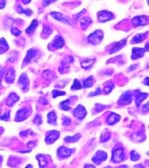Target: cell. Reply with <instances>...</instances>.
I'll use <instances>...</instances> for the list:
<instances>
[{
    "mask_svg": "<svg viewBox=\"0 0 149 168\" xmlns=\"http://www.w3.org/2000/svg\"><path fill=\"white\" fill-rule=\"evenodd\" d=\"M148 5H149V0H148Z\"/></svg>",
    "mask_w": 149,
    "mask_h": 168,
    "instance_id": "obj_61",
    "label": "cell"
},
{
    "mask_svg": "<svg viewBox=\"0 0 149 168\" xmlns=\"http://www.w3.org/2000/svg\"><path fill=\"white\" fill-rule=\"evenodd\" d=\"M1 160H2V156H0V162H1Z\"/></svg>",
    "mask_w": 149,
    "mask_h": 168,
    "instance_id": "obj_60",
    "label": "cell"
},
{
    "mask_svg": "<svg viewBox=\"0 0 149 168\" xmlns=\"http://www.w3.org/2000/svg\"><path fill=\"white\" fill-rule=\"evenodd\" d=\"M143 83H144V85H145V86H148L149 87V76L146 77V78L144 79V81H143Z\"/></svg>",
    "mask_w": 149,
    "mask_h": 168,
    "instance_id": "obj_50",
    "label": "cell"
},
{
    "mask_svg": "<svg viewBox=\"0 0 149 168\" xmlns=\"http://www.w3.org/2000/svg\"><path fill=\"white\" fill-rule=\"evenodd\" d=\"M148 93L139 91V92L136 94V96H135V104H136V106H137V107H140V105H141V103H142L146 99L148 98Z\"/></svg>",
    "mask_w": 149,
    "mask_h": 168,
    "instance_id": "obj_17",
    "label": "cell"
},
{
    "mask_svg": "<svg viewBox=\"0 0 149 168\" xmlns=\"http://www.w3.org/2000/svg\"><path fill=\"white\" fill-rule=\"evenodd\" d=\"M82 89V83L78 79L73 80V84H72L71 89H72V90H79V89Z\"/></svg>",
    "mask_w": 149,
    "mask_h": 168,
    "instance_id": "obj_31",
    "label": "cell"
},
{
    "mask_svg": "<svg viewBox=\"0 0 149 168\" xmlns=\"http://www.w3.org/2000/svg\"><path fill=\"white\" fill-rule=\"evenodd\" d=\"M146 51L142 47H133L132 48V59L138 60L145 55Z\"/></svg>",
    "mask_w": 149,
    "mask_h": 168,
    "instance_id": "obj_13",
    "label": "cell"
},
{
    "mask_svg": "<svg viewBox=\"0 0 149 168\" xmlns=\"http://www.w3.org/2000/svg\"><path fill=\"white\" fill-rule=\"evenodd\" d=\"M101 93H102L101 89H100V88H97L95 91L89 93V94H88V96H99V95H100Z\"/></svg>",
    "mask_w": 149,
    "mask_h": 168,
    "instance_id": "obj_39",
    "label": "cell"
},
{
    "mask_svg": "<svg viewBox=\"0 0 149 168\" xmlns=\"http://www.w3.org/2000/svg\"><path fill=\"white\" fill-rule=\"evenodd\" d=\"M83 168H95V166L91 165V164H86Z\"/></svg>",
    "mask_w": 149,
    "mask_h": 168,
    "instance_id": "obj_51",
    "label": "cell"
},
{
    "mask_svg": "<svg viewBox=\"0 0 149 168\" xmlns=\"http://www.w3.org/2000/svg\"><path fill=\"white\" fill-rule=\"evenodd\" d=\"M97 18H98L99 22L106 23V22H108L110 20H113L114 19V15H113L112 12L109 11H101L98 12Z\"/></svg>",
    "mask_w": 149,
    "mask_h": 168,
    "instance_id": "obj_7",
    "label": "cell"
},
{
    "mask_svg": "<svg viewBox=\"0 0 149 168\" xmlns=\"http://www.w3.org/2000/svg\"><path fill=\"white\" fill-rule=\"evenodd\" d=\"M80 139H81V135L79 133H77V134H74L73 136L65 137V141L66 143H75V142H78Z\"/></svg>",
    "mask_w": 149,
    "mask_h": 168,
    "instance_id": "obj_30",
    "label": "cell"
},
{
    "mask_svg": "<svg viewBox=\"0 0 149 168\" xmlns=\"http://www.w3.org/2000/svg\"><path fill=\"white\" fill-rule=\"evenodd\" d=\"M141 110L143 113H148L149 111V101L148 102H146L145 104L142 105V108H141Z\"/></svg>",
    "mask_w": 149,
    "mask_h": 168,
    "instance_id": "obj_42",
    "label": "cell"
},
{
    "mask_svg": "<svg viewBox=\"0 0 149 168\" xmlns=\"http://www.w3.org/2000/svg\"><path fill=\"white\" fill-rule=\"evenodd\" d=\"M37 25H38V22H37V20H33L31 21V25L29 26L28 27L25 29V32L29 34V35H31V34H32L34 32H35V30L36 28L37 27Z\"/></svg>",
    "mask_w": 149,
    "mask_h": 168,
    "instance_id": "obj_26",
    "label": "cell"
},
{
    "mask_svg": "<svg viewBox=\"0 0 149 168\" xmlns=\"http://www.w3.org/2000/svg\"><path fill=\"white\" fill-rule=\"evenodd\" d=\"M144 50H145L146 52H149V43H147V44H146V46H145V47H144Z\"/></svg>",
    "mask_w": 149,
    "mask_h": 168,
    "instance_id": "obj_53",
    "label": "cell"
},
{
    "mask_svg": "<svg viewBox=\"0 0 149 168\" xmlns=\"http://www.w3.org/2000/svg\"><path fill=\"white\" fill-rule=\"evenodd\" d=\"M73 114L78 120L81 121L86 117L87 111H86V109L85 108L82 104H79V105H77V107L74 109Z\"/></svg>",
    "mask_w": 149,
    "mask_h": 168,
    "instance_id": "obj_8",
    "label": "cell"
},
{
    "mask_svg": "<svg viewBox=\"0 0 149 168\" xmlns=\"http://www.w3.org/2000/svg\"><path fill=\"white\" fill-rule=\"evenodd\" d=\"M52 97H53V98H58V96H65L66 93H65V91H61V90H58V89H54V90H52Z\"/></svg>",
    "mask_w": 149,
    "mask_h": 168,
    "instance_id": "obj_34",
    "label": "cell"
},
{
    "mask_svg": "<svg viewBox=\"0 0 149 168\" xmlns=\"http://www.w3.org/2000/svg\"><path fill=\"white\" fill-rule=\"evenodd\" d=\"M19 13H25L26 16H31V14H32V11L31 10H30V9H25V10H23L22 8H21V10H19Z\"/></svg>",
    "mask_w": 149,
    "mask_h": 168,
    "instance_id": "obj_41",
    "label": "cell"
},
{
    "mask_svg": "<svg viewBox=\"0 0 149 168\" xmlns=\"http://www.w3.org/2000/svg\"><path fill=\"white\" fill-rule=\"evenodd\" d=\"M6 0H0V9H4L5 7Z\"/></svg>",
    "mask_w": 149,
    "mask_h": 168,
    "instance_id": "obj_48",
    "label": "cell"
},
{
    "mask_svg": "<svg viewBox=\"0 0 149 168\" xmlns=\"http://www.w3.org/2000/svg\"><path fill=\"white\" fill-rule=\"evenodd\" d=\"M134 68H137V66H136V65H133V66H131L130 68H129V70H130V71H133V69H134Z\"/></svg>",
    "mask_w": 149,
    "mask_h": 168,
    "instance_id": "obj_57",
    "label": "cell"
},
{
    "mask_svg": "<svg viewBox=\"0 0 149 168\" xmlns=\"http://www.w3.org/2000/svg\"><path fill=\"white\" fill-rule=\"evenodd\" d=\"M42 33H43L44 35H49V34L52 33V30L50 29V27L45 26L44 29H43V31H42Z\"/></svg>",
    "mask_w": 149,
    "mask_h": 168,
    "instance_id": "obj_44",
    "label": "cell"
},
{
    "mask_svg": "<svg viewBox=\"0 0 149 168\" xmlns=\"http://www.w3.org/2000/svg\"><path fill=\"white\" fill-rule=\"evenodd\" d=\"M37 54V50L35 48H31L27 51L26 53V55L25 57V59L23 60V63L24 64H28L30 63L32 60L34 59Z\"/></svg>",
    "mask_w": 149,
    "mask_h": 168,
    "instance_id": "obj_14",
    "label": "cell"
},
{
    "mask_svg": "<svg viewBox=\"0 0 149 168\" xmlns=\"http://www.w3.org/2000/svg\"><path fill=\"white\" fill-rule=\"evenodd\" d=\"M65 46V40L63 39V37H61L60 35L57 36L52 41V47L56 49H60Z\"/></svg>",
    "mask_w": 149,
    "mask_h": 168,
    "instance_id": "obj_20",
    "label": "cell"
},
{
    "mask_svg": "<svg viewBox=\"0 0 149 168\" xmlns=\"http://www.w3.org/2000/svg\"><path fill=\"white\" fill-rule=\"evenodd\" d=\"M74 151V149H71L66 146H60L57 150V155L60 158H66L70 157L73 152Z\"/></svg>",
    "mask_w": 149,
    "mask_h": 168,
    "instance_id": "obj_10",
    "label": "cell"
},
{
    "mask_svg": "<svg viewBox=\"0 0 149 168\" xmlns=\"http://www.w3.org/2000/svg\"><path fill=\"white\" fill-rule=\"evenodd\" d=\"M10 111H6L4 115L0 116V120H2V121H8L10 119Z\"/></svg>",
    "mask_w": 149,
    "mask_h": 168,
    "instance_id": "obj_40",
    "label": "cell"
},
{
    "mask_svg": "<svg viewBox=\"0 0 149 168\" xmlns=\"http://www.w3.org/2000/svg\"><path fill=\"white\" fill-rule=\"evenodd\" d=\"M50 16H51L52 18H53L55 20H57V21H59V22H61V23H64L65 25H69V26L72 25V22H71L70 19H69L67 16L62 14L61 12H58V11H52V12L50 13Z\"/></svg>",
    "mask_w": 149,
    "mask_h": 168,
    "instance_id": "obj_6",
    "label": "cell"
},
{
    "mask_svg": "<svg viewBox=\"0 0 149 168\" xmlns=\"http://www.w3.org/2000/svg\"><path fill=\"white\" fill-rule=\"evenodd\" d=\"M31 150H25V151H19V153H29V152H31Z\"/></svg>",
    "mask_w": 149,
    "mask_h": 168,
    "instance_id": "obj_52",
    "label": "cell"
},
{
    "mask_svg": "<svg viewBox=\"0 0 149 168\" xmlns=\"http://www.w3.org/2000/svg\"><path fill=\"white\" fill-rule=\"evenodd\" d=\"M147 39V32H144V33H138V34H135L132 40H131V43L132 44H140L142 43L143 41H145V40Z\"/></svg>",
    "mask_w": 149,
    "mask_h": 168,
    "instance_id": "obj_19",
    "label": "cell"
},
{
    "mask_svg": "<svg viewBox=\"0 0 149 168\" xmlns=\"http://www.w3.org/2000/svg\"><path fill=\"white\" fill-rule=\"evenodd\" d=\"M92 24V20L88 17H84L80 20V26L82 27H86L89 26Z\"/></svg>",
    "mask_w": 149,
    "mask_h": 168,
    "instance_id": "obj_32",
    "label": "cell"
},
{
    "mask_svg": "<svg viewBox=\"0 0 149 168\" xmlns=\"http://www.w3.org/2000/svg\"><path fill=\"white\" fill-rule=\"evenodd\" d=\"M110 138H111V133H110V131H109L108 130H105L104 131L101 132V134H100V140L101 143H106V142H107V141L110 139Z\"/></svg>",
    "mask_w": 149,
    "mask_h": 168,
    "instance_id": "obj_28",
    "label": "cell"
},
{
    "mask_svg": "<svg viewBox=\"0 0 149 168\" xmlns=\"http://www.w3.org/2000/svg\"><path fill=\"white\" fill-rule=\"evenodd\" d=\"M59 137H60V133L58 130H50L47 132L45 140H46V143L47 145H52L59 139Z\"/></svg>",
    "mask_w": 149,
    "mask_h": 168,
    "instance_id": "obj_11",
    "label": "cell"
},
{
    "mask_svg": "<svg viewBox=\"0 0 149 168\" xmlns=\"http://www.w3.org/2000/svg\"><path fill=\"white\" fill-rule=\"evenodd\" d=\"M133 101V96H132V92L130 90H127L125 92L122 93L121 97L119 98L118 103L121 106H127L128 104H130Z\"/></svg>",
    "mask_w": 149,
    "mask_h": 168,
    "instance_id": "obj_5",
    "label": "cell"
},
{
    "mask_svg": "<svg viewBox=\"0 0 149 168\" xmlns=\"http://www.w3.org/2000/svg\"><path fill=\"white\" fill-rule=\"evenodd\" d=\"M140 155L136 151H132L130 152V159L133 162H136L138 160H140Z\"/></svg>",
    "mask_w": 149,
    "mask_h": 168,
    "instance_id": "obj_33",
    "label": "cell"
},
{
    "mask_svg": "<svg viewBox=\"0 0 149 168\" xmlns=\"http://www.w3.org/2000/svg\"><path fill=\"white\" fill-rule=\"evenodd\" d=\"M36 159L38 162V166L40 168H45L48 166V159L46 156L44 154H37L36 156Z\"/></svg>",
    "mask_w": 149,
    "mask_h": 168,
    "instance_id": "obj_21",
    "label": "cell"
},
{
    "mask_svg": "<svg viewBox=\"0 0 149 168\" xmlns=\"http://www.w3.org/2000/svg\"><path fill=\"white\" fill-rule=\"evenodd\" d=\"M47 123L52 125L57 124V114L55 111L52 110L47 114Z\"/></svg>",
    "mask_w": 149,
    "mask_h": 168,
    "instance_id": "obj_24",
    "label": "cell"
},
{
    "mask_svg": "<svg viewBox=\"0 0 149 168\" xmlns=\"http://www.w3.org/2000/svg\"><path fill=\"white\" fill-rule=\"evenodd\" d=\"M19 101V96L14 92L10 93L8 97H7V100H6V105L8 107H12L16 102H18Z\"/></svg>",
    "mask_w": 149,
    "mask_h": 168,
    "instance_id": "obj_18",
    "label": "cell"
},
{
    "mask_svg": "<svg viewBox=\"0 0 149 168\" xmlns=\"http://www.w3.org/2000/svg\"><path fill=\"white\" fill-rule=\"evenodd\" d=\"M73 61H74V59H73V56H71V55H66L65 58L63 59V60H62V65L65 67V65L71 64V63H73Z\"/></svg>",
    "mask_w": 149,
    "mask_h": 168,
    "instance_id": "obj_35",
    "label": "cell"
},
{
    "mask_svg": "<svg viewBox=\"0 0 149 168\" xmlns=\"http://www.w3.org/2000/svg\"><path fill=\"white\" fill-rule=\"evenodd\" d=\"M104 38V32L101 30H95L87 36V42L92 45H98L102 41Z\"/></svg>",
    "mask_w": 149,
    "mask_h": 168,
    "instance_id": "obj_2",
    "label": "cell"
},
{
    "mask_svg": "<svg viewBox=\"0 0 149 168\" xmlns=\"http://www.w3.org/2000/svg\"><path fill=\"white\" fill-rule=\"evenodd\" d=\"M118 168H129L127 166H126V165H122V166H120Z\"/></svg>",
    "mask_w": 149,
    "mask_h": 168,
    "instance_id": "obj_58",
    "label": "cell"
},
{
    "mask_svg": "<svg viewBox=\"0 0 149 168\" xmlns=\"http://www.w3.org/2000/svg\"><path fill=\"white\" fill-rule=\"evenodd\" d=\"M114 87H115V85L114 84H109V85H106V86H105V88L103 89V92H104V94H106V95H107V94H110L111 92L112 91V89H114Z\"/></svg>",
    "mask_w": 149,
    "mask_h": 168,
    "instance_id": "obj_36",
    "label": "cell"
},
{
    "mask_svg": "<svg viewBox=\"0 0 149 168\" xmlns=\"http://www.w3.org/2000/svg\"><path fill=\"white\" fill-rule=\"evenodd\" d=\"M9 45H8V43L5 40V39L1 38L0 39V54H3V53H6L9 50Z\"/></svg>",
    "mask_w": 149,
    "mask_h": 168,
    "instance_id": "obj_25",
    "label": "cell"
},
{
    "mask_svg": "<svg viewBox=\"0 0 149 168\" xmlns=\"http://www.w3.org/2000/svg\"><path fill=\"white\" fill-rule=\"evenodd\" d=\"M28 134H29L28 130H24V131H21V132H20V136H21V137H25V136H27Z\"/></svg>",
    "mask_w": 149,
    "mask_h": 168,
    "instance_id": "obj_49",
    "label": "cell"
},
{
    "mask_svg": "<svg viewBox=\"0 0 149 168\" xmlns=\"http://www.w3.org/2000/svg\"><path fill=\"white\" fill-rule=\"evenodd\" d=\"M126 159V153L124 149L121 147L114 148L112 151L111 161L114 164H121Z\"/></svg>",
    "mask_w": 149,
    "mask_h": 168,
    "instance_id": "obj_1",
    "label": "cell"
},
{
    "mask_svg": "<svg viewBox=\"0 0 149 168\" xmlns=\"http://www.w3.org/2000/svg\"><path fill=\"white\" fill-rule=\"evenodd\" d=\"M27 146H28L29 148H33L34 146H35V142L34 141H29L28 143H27Z\"/></svg>",
    "mask_w": 149,
    "mask_h": 168,
    "instance_id": "obj_46",
    "label": "cell"
},
{
    "mask_svg": "<svg viewBox=\"0 0 149 168\" xmlns=\"http://www.w3.org/2000/svg\"><path fill=\"white\" fill-rule=\"evenodd\" d=\"M4 80H5V82L8 83V84H11L14 82L15 81V70L13 69H10L6 75H5V77H4Z\"/></svg>",
    "mask_w": 149,
    "mask_h": 168,
    "instance_id": "obj_22",
    "label": "cell"
},
{
    "mask_svg": "<svg viewBox=\"0 0 149 168\" xmlns=\"http://www.w3.org/2000/svg\"><path fill=\"white\" fill-rule=\"evenodd\" d=\"M22 2H23V4H25V5H27V4H29V3L31 2V0H22Z\"/></svg>",
    "mask_w": 149,
    "mask_h": 168,
    "instance_id": "obj_55",
    "label": "cell"
},
{
    "mask_svg": "<svg viewBox=\"0 0 149 168\" xmlns=\"http://www.w3.org/2000/svg\"><path fill=\"white\" fill-rule=\"evenodd\" d=\"M107 158H108L107 152L105 151H102V150H100L95 152V154L92 158V161L95 165H100L103 162H105L107 159Z\"/></svg>",
    "mask_w": 149,
    "mask_h": 168,
    "instance_id": "obj_3",
    "label": "cell"
},
{
    "mask_svg": "<svg viewBox=\"0 0 149 168\" xmlns=\"http://www.w3.org/2000/svg\"><path fill=\"white\" fill-rule=\"evenodd\" d=\"M57 0H43V5L44 6H47L51 4H52L53 2H55Z\"/></svg>",
    "mask_w": 149,
    "mask_h": 168,
    "instance_id": "obj_45",
    "label": "cell"
},
{
    "mask_svg": "<svg viewBox=\"0 0 149 168\" xmlns=\"http://www.w3.org/2000/svg\"><path fill=\"white\" fill-rule=\"evenodd\" d=\"M120 120H121V116H120L119 114L115 113V112H112V113L107 117L106 122H107V124H108V125L112 126V125L116 124L118 122H120Z\"/></svg>",
    "mask_w": 149,
    "mask_h": 168,
    "instance_id": "obj_16",
    "label": "cell"
},
{
    "mask_svg": "<svg viewBox=\"0 0 149 168\" xmlns=\"http://www.w3.org/2000/svg\"><path fill=\"white\" fill-rule=\"evenodd\" d=\"M70 103H71V100H70V99H65V100L62 101V102L59 103V108H60V109H62V110L68 111V110L71 109Z\"/></svg>",
    "mask_w": 149,
    "mask_h": 168,
    "instance_id": "obj_29",
    "label": "cell"
},
{
    "mask_svg": "<svg viewBox=\"0 0 149 168\" xmlns=\"http://www.w3.org/2000/svg\"><path fill=\"white\" fill-rule=\"evenodd\" d=\"M25 168H33V166H32L31 165H27V166H25Z\"/></svg>",
    "mask_w": 149,
    "mask_h": 168,
    "instance_id": "obj_59",
    "label": "cell"
},
{
    "mask_svg": "<svg viewBox=\"0 0 149 168\" xmlns=\"http://www.w3.org/2000/svg\"><path fill=\"white\" fill-rule=\"evenodd\" d=\"M10 32H11V34H12L13 36H15V37H19V35H21V33H22L21 30H19V28H17V27H13V26L10 28Z\"/></svg>",
    "mask_w": 149,
    "mask_h": 168,
    "instance_id": "obj_38",
    "label": "cell"
},
{
    "mask_svg": "<svg viewBox=\"0 0 149 168\" xmlns=\"http://www.w3.org/2000/svg\"><path fill=\"white\" fill-rule=\"evenodd\" d=\"M38 102H39V103H41L42 105H47V103H48L47 100H46L45 98H40L38 100Z\"/></svg>",
    "mask_w": 149,
    "mask_h": 168,
    "instance_id": "obj_47",
    "label": "cell"
},
{
    "mask_svg": "<svg viewBox=\"0 0 149 168\" xmlns=\"http://www.w3.org/2000/svg\"><path fill=\"white\" fill-rule=\"evenodd\" d=\"M148 17L146 15H139L135 16L132 20V25L133 27H139V26H144L148 23Z\"/></svg>",
    "mask_w": 149,
    "mask_h": 168,
    "instance_id": "obj_4",
    "label": "cell"
},
{
    "mask_svg": "<svg viewBox=\"0 0 149 168\" xmlns=\"http://www.w3.org/2000/svg\"><path fill=\"white\" fill-rule=\"evenodd\" d=\"M96 59L95 58H86L82 62H81V68L84 69H89L90 68H92L93 64L95 63Z\"/></svg>",
    "mask_w": 149,
    "mask_h": 168,
    "instance_id": "obj_23",
    "label": "cell"
},
{
    "mask_svg": "<svg viewBox=\"0 0 149 168\" xmlns=\"http://www.w3.org/2000/svg\"><path fill=\"white\" fill-rule=\"evenodd\" d=\"M19 84L21 87V89L23 91H26L29 86V79L27 75L25 73H23L20 75L19 78Z\"/></svg>",
    "mask_w": 149,
    "mask_h": 168,
    "instance_id": "obj_12",
    "label": "cell"
},
{
    "mask_svg": "<svg viewBox=\"0 0 149 168\" xmlns=\"http://www.w3.org/2000/svg\"><path fill=\"white\" fill-rule=\"evenodd\" d=\"M94 84V79L93 76H89L86 79H85L82 82V88L84 89H89L91 87H93Z\"/></svg>",
    "mask_w": 149,
    "mask_h": 168,
    "instance_id": "obj_27",
    "label": "cell"
},
{
    "mask_svg": "<svg viewBox=\"0 0 149 168\" xmlns=\"http://www.w3.org/2000/svg\"><path fill=\"white\" fill-rule=\"evenodd\" d=\"M30 114V109L27 107H24L19 109L16 113V117H15V121L16 122H23L29 117Z\"/></svg>",
    "mask_w": 149,
    "mask_h": 168,
    "instance_id": "obj_9",
    "label": "cell"
},
{
    "mask_svg": "<svg viewBox=\"0 0 149 168\" xmlns=\"http://www.w3.org/2000/svg\"><path fill=\"white\" fill-rule=\"evenodd\" d=\"M127 39H124V40H121L120 41H118V42H116L115 44L112 45V48H111L109 53H114L120 51L122 47H124L127 45Z\"/></svg>",
    "mask_w": 149,
    "mask_h": 168,
    "instance_id": "obj_15",
    "label": "cell"
},
{
    "mask_svg": "<svg viewBox=\"0 0 149 168\" xmlns=\"http://www.w3.org/2000/svg\"><path fill=\"white\" fill-rule=\"evenodd\" d=\"M135 168H144V166H143V165H141V164H139V165H136L135 166H134Z\"/></svg>",
    "mask_w": 149,
    "mask_h": 168,
    "instance_id": "obj_56",
    "label": "cell"
},
{
    "mask_svg": "<svg viewBox=\"0 0 149 168\" xmlns=\"http://www.w3.org/2000/svg\"><path fill=\"white\" fill-rule=\"evenodd\" d=\"M33 123H34L36 125H37V126L41 125L42 123H43V121H42V117H41L39 114H36L35 117H34V119H33Z\"/></svg>",
    "mask_w": 149,
    "mask_h": 168,
    "instance_id": "obj_37",
    "label": "cell"
},
{
    "mask_svg": "<svg viewBox=\"0 0 149 168\" xmlns=\"http://www.w3.org/2000/svg\"><path fill=\"white\" fill-rule=\"evenodd\" d=\"M4 70H1V72H0V81H1V80H2V77H3V75H4Z\"/></svg>",
    "mask_w": 149,
    "mask_h": 168,
    "instance_id": "obj_54",
    "label": "cell"
},
{
    "mask_svg": "<svg viewBox=\"0 0 149 168\" xmlns=\"http://www.w3.org/2000/svg\"><path fill=\"white\" fill-rule=\"evenodd\" d=\"M71 123H72V121H71V119L69 118H64V119L62 120V124H63V125H65V126L70 125Z\"/></svg>",
    "mask_w": 149,
    "mask_h": 168,
    "instance_id": "obj_43",
    "label": "cell"
}]
</instances>
